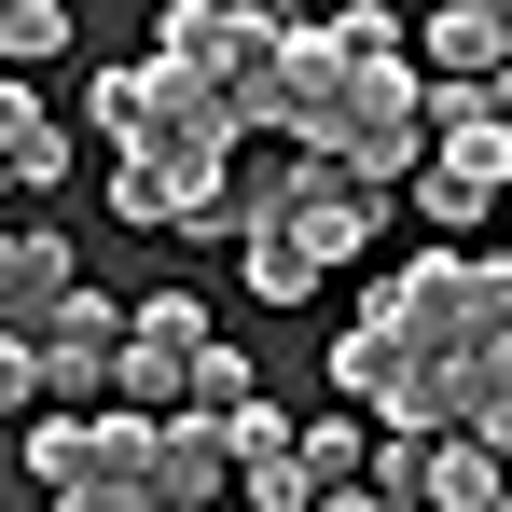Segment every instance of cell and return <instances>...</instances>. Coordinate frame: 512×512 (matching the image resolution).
I'll use <instances>...</instances> for the list:
<instances>
[{"instance_id": "obj_1", "label": "cell", "mask_w": 512, "mask_h": 512, "mask_svg": "<svg viewBox=\"0 0 512 512\" xmlns=\"http://www.w3.org/2000/svg\"><path fill=\"white\" fill-rule=\"evenodd\" d=\"M499 360H512V250H443V236H429L333 333V388L374 429L471 443V416L499 402Z\"/></svg>"}, {"instance_id": "obj_2", "label": "cell", "mask_w": 512, "mask_h": 512, "mask_svg": "<svg viewBox=\"0 0 512 512\" xmlns=\"http://www.w3.org/2000/svg\"><path fill=\"white\" fill-rule=\"evenodd\" d=\"M97 125H111V222H180V236H236L250 208L222 194L236 167V97L208 56H139L97 84Z\"/></svg>"}, {"instance_id": "obj_3", "label": "cell", "mask_w": 512, "mask_h": 512, "mask_svg": "<svg viewBox=\"0 0 512 512\" xmlns=\"http://www.w3.org/2000/svg\"><path fill=\"white\" fill-rule=\"evenodd\" d=\"M28 471H42L56 512H167V443H153V416H125V402H97L70 429H28Z\"/></svg>"}, {"instance_id": "obj_4", "label": "cell", "mask_w": 512, "mask_h": 512, "mask_svg": "<svg viewBox=\"0 0 512 512\" xmlns=\"http://www.w3.org/2000/svg\"><path fill=\"white\" fill-rule=\"evenodd\" d=\"M319 167H346L360 194H402L429 167V70L416 56H360L333 97V125H319Z\"/></svg>"}, {"instance_id": "obj_5", "label": "cell", "mask_w": 512, "mask_h": 512, "mask_svg": "<svg viewBox=\"0 0 512 512\" xmlns=\"http://www.w3.org/2000/svg\"><path fill=\"white\" fill-rule=\"evenodd\" d=\"M194 360H208V305L153 291V305L125 319V374H111V402H125V416H180V402H194Z\"/></svg>"}, {"instance_id": "obj_6", "label": "cell", "mask_w": 512, "mask_h": 512, "mask_svg": "<svg viewBox=\"0 0 512 512\" xmlns=\"http://www.w3.org/2000/svg\"><path fill=\"white\" fill-rule=\"evenodd\" d=\"M277 222L319 250V277H333L346 250H374V222H388V194H360L346 167H319V153H291V180H277Z\"/></svg>"}, {"instance_id": "obj_7", "label": "cell", "mask_w": 512, "mask_h": 512, "mask_svg": "<svg viewBox=\"0 0 512 512\" xmlns=\"http://www.w3.org/2000/svg\"><path fill=\"white\" fill-rule=\"evenodd\" d=\"M125 319H139V305H111V291H70V305H56V333H42V388H56V402H111V374H125Z\"/></svg>"}, {"instance_id": "obj_8", "label": "cell", "mask_w": 512, "mask_h": 512, "mask_svg": "<svg viewBox=\"0 0 512 512\" xmlns=\"http://www.w3.org/2000/svg\"><path fill=\"white\" fill-rule=\"evenodd\" d=\"M70 291H84V263H70L56 222H14V236H0V333H14V346L56 333V305H70Z\"/></svg>"}, {"instance_id": "obj_9", "label": "cell", "mask_w": 512, "mask_h": 512, "mask_svg": "<svg viewBox=\"0 0 512 512\" xmlns=\"http://www.w3.org/2000/svg\"><path fill=\"white\" fill-rule=\"evenodd\" d=\"M222 429H236V499L250 512H319V471H305V429L291 416L250 402V416H222Z\"/></svg>"}, {"instance_id": "obj_10", "label": "cell", "mask_w": 512, "mask_h": 512, "mask_svg": "<svg viewBox=\"0 0 512 512\" xmlns=\"http://www.w3.org/2000/svg\"><path fill=\"white\" fill-rule=\"evenodd\" d=\"M56 180H70V125L0 70V194H56Z\"/></svg>"}, {"instance_id": "obj_11", "label": "cell", "mask_w": 512, "mask_h": 512, "mask_svg": "<svg viewBox=\"0 0 512 512\" xmlns=\"http://www.w3.org/2000/svg\"><path fill=\"white\" fill-rule=\"evenodd\" d=\"M416 56H429V84H499V70H512V14H485V0H443Z\"/></svg>"}, {"instance_id": "obj_12", "label": "cell", "mask_w": 512, "mask_h": 512, "mask_svg": "<svg viewBox=\"0 0 512 512\" xmlns=\"http://www.w3.org/2000/svg\"><path fill=\"white\" fill-rule=\"evenodd\" d=\"M236 263H250V291H263V305H305V291H319V250L277 222V194H250V222H236Z\"/></svg>"}, {"instance_id": "obj_13", "label": "cell", "mask_w": 512, "mask_h": 512, "mask_svg": "<svg viewBox=\"0 0 512 512\" xmlns=\"http://www.w3.org/2000/svg\"><path fill=\"white\" fill-rule=\"evenodd\" d=\"M512 485H499V457L485 443H429V485H416V512H499Z\"/></svg>"}, {"instance_id": "obj_14", "label": "cell", "mask_w": 512, "mask_h": 512, "mask_svg": "<svg viewBox=\"0 0 512 512\" xmlns=\"http://www.w3.org/2000/svg\"><path fill=\"white\" fill-rule=\"evenodd\" d=\"M305 471H319V499H346V485H374V429L319 416V429H305Z\"/></svg>"}, {"instance_id": "obj_15", "label": "cell", "mask_w": 512, "mask_h": 512, "mask_svg": "<svg viewBox=\"0 0 512 512\" xmlns=\"http://www.w3.org/2000/svg\"><path fill=\"white\" fill-rule=\"evenodd\" d=\"M56 42H70V14H56V0H0V70L56 56Z\"/></svg>"}, {"instance_id": "obj_16", "label": "cell", "mask_w": 512, "mask_h": 512, "mask_svg": "<svg viewBox=\"0 0 512 512\" xmlns=\"http://www.w3.org/2000/svg\"><path fill=\"white\" fill-rule=\"evenodd\" d=\"M180 416H250V360H236V346H208V360H194V402H180Z\"/></svg>"}, {"instance_id": "obj_17", "label": "cell", "mask_w": 512, "mask_h": 512, "mask_svg": "<svg viewBox=\"0 0 512 512\" xmlns=\"http://www.w3.org/2000/svg\"><path fill=\"white\" fill-rule=\"evenodd\" d=\"M416 485H429V443H416V429H374V499L416 512Z\"/></svg>"}, {"instance_id": "obj_18", "label": "cell", "mask_w": 512, "mask_h": 512, "mask_svg": "<svg viewBox=\"0 0 512 512\" xmlns=\"http://www.w3.org/2000/svg\"><path fill=\"white\" fill-rule=\"evenodd\" d=\"M333 42H346V56H402V14H374V0H346V14H333Z\"/></svg>"}, {"instance_id": "obj_19", "label": "cell", "mask_w": 512, "mask_h": 512, "mask_svg": "<svg viewBox=\"0 0 512 512\" xmlns=\"http://www.w3.org/2000/svg\"><path fill=\"white\" fill-rule=\"evenodd\" d=\"M416 208H429V222H443V250H457V236L485 222V194H457V180H429V167H416Z\"/></svg>"}, {"instance_id": "obj_20", "label": "cell", "mask_w": 512, "mask_h": 512, "mask_svg": "<svg viewBox=\"0 0 512 512\" xmlns=\"http://www.w3.org/2000/svg\"><path fill=\"white\" fill-rule=\"evenodd\" d=\"M14 402H42V346H14V333H0V416H14Z\"/></svg>"}, {"instance_id": "obj_21", "label": "cell", "mask_w": 512, "mask_h": 512, "mask_svg": "<svg viewBox=\"0 0 512 512\" xmlns=\"http://www.w3.org/2000/svg\"><path fill=\"white\" fill-rule=\"evenodd\" d=\"M499 512H512V499H499Z\"/></svg>"}]
</instances>
